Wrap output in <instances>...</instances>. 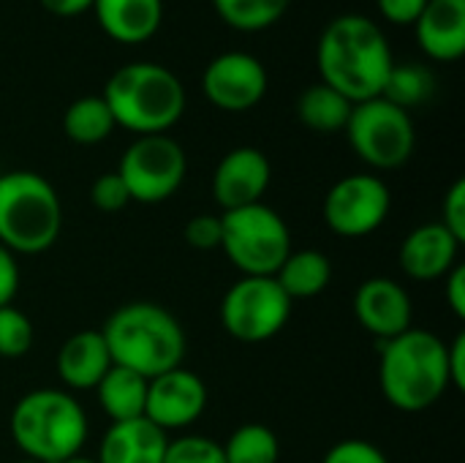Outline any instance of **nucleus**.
Wrapping results in <instances>:
<instances>
[{
    "label": "nucleus",
    "instance_id": "nucleus-18",
    "mask_svg": "<svg viewBox=\"0 0 465 463\" xmlns=\"http://www.w3.org/2000/svg\"><path fill=\"white\" fill-rule=\"evenodd\" d=\"M101 30L125 46L150 41L163 22V0H93Z\"/></svg>",
    "mask_w": 465,
    "mask_h": 463
},
{
    "label": "nucleus",
    "instance_id": "nucleus-11",
    "mask_svg": "<svg viewBox=\"0 0 465 463\" xmlns=\"http://www.w3.org/2000/svg\"><path fill=\"white\" fill-rule=\"evenodd\" d=\"M390 188L376 175H346L324 196V221L341 237H365L390 216Z\"/></svg>",
    "mask_w": 465,
    "mask_h": 463
},
{
    "label": "nucleus",
    "instance_id": "nucleus-10",
    "mask_svg": "<svg viewBox=\"0 0 465 463\" xmlns=\"http://www.w3.org/2000/svg\"><path fill=\"white\" fill-rule=\"evenodd\" d=\"M188 172L185 150L169 134L136 136L120 158L117 175L131 191L134 202L158 205L177 194Z\"/></svg>",
    "mask_w": 465,
    "mask_h": 463
},
{
    "label": "nucleus",
    "instance_id": "nucleus-34",
    "mask_svg": "<svg viewBox=\"0 0 465 463\" xmlns=\"http://www.w3.org/2000/svg\"><path fill=\"white\" fill-rule=\"evenodd\" d=\"M381 16L392 25H414L428 0H376Z\"/></svg>",
    "mask_w": 465,
    "mask_h": 463
},
{
    "label": "nucleus",
    "instance_id": "nucleus-36",
    "mask_svg": "<svg viewBox=\"0 0 465 463\" xmlns=\"http://www.w3.org/2000/svg\"><path fill=\"white\" fill-rule=\"evenodd\" d=\"M444 292H447V303L452 308V314L458 319H465V267L455 265L447 276H444Z\"/></svg>",
    "mask_w": 465,
    "mask_h": 463
},
{
    "label": "nucleus",
    "instance_id": "nucleus-33",
    "mask_svg": "<svg viewBox=\"0 0 465 463\" xmlns=\"http://www.w3.org/2000/svg\"><path fill=\"white\" fill-rule=\"evenodd\" d=\"M444 229H450L460 243L465 240V180H455L452 188L444 196V207H441V221Z\"/></svg>",
    "mask_w": 465,
    "mask_h": 463
},
{
    "label": "nucleus",
    "instance_id": "nucleus-16",
    "mask_svg": "<svg viewBox=\"0 0 465 463\" xmlns=\"http://www.w3.org/2000/svg\"><path fill=\"white\" fill-rule=\"evenodd\" d=\"M420 49L439 60L455 63L465 52V0H428L414 22Z\"/></svg>",
    "mask_w": 465,
    "mask_h": 463
},
{
    "label": "nucleus",
    "instance_id": "nucleus-19",
    "mask_svg": "<svg viewBox=\"0 0 465 463\" xmlns=\"http://www.w3.org/2000/svg\"><path fill=\"white\" fill-rule=\"evenodd\" d=\"M169 437L147 418L112 423L101 439L98 463H163Z\"/></svg>",
    "mask_w": 465,
    "mask_h": 463
},
{
    "label": "nucleus",
    "instance_id": "nucleus-4",
    "mask_svg": "<svg viewBox=\"0 0 465 463\" xmlns=\"http://www.w3.org/2000/svg\"><path fill=\"white\" fill-rule=\"evenodd\" d=\"M104 101L114 117V126L139 136L166 134L185 112V87L174 71L161 63H125L106 87Z\"/></svg>",
    "mask_w": 465,
    "mask_h": 463
},
{
    "label": "nucleus",
    "instance_id": "nucleus-6",
    "mask_svg": "<svg viewBox=\"0 0 465 463\" xmlns=\"http://www.w3.org/2000/svg\"><path fill=\"white\" fill-rule=\"evenodd\" d=\"M60 229V196L46 177L27 169L0 175V246L11 254H44Z\"/></svg>",
    "mask_w": 465,
    "mask_h": 463
},
{
    "label": "nucleus",
    "instance_id": "nucleus-3",
    "mask_svg": "<svg viewBox=\"0 0 465 463\" xmlns=\"http://www.w3.org/2000/svg\"><path fill=\"white\" fill-rule=\"evenodd\" d=\"M379 385L384 398L401 412H425L447 390V344L430 330H406L381 341Z\"/></svg>",
    "mask_w": 465,
    "mask_h": 463
},
{
    "label": "nucleus",
    "instance_id": "nucleus-37",
    "mask_svg": "<svg viewBox=\"0 0 465 463\" xmlns=\"http://www.w3.org/2000/svg\"><path fill=\"white\" fill-rule=\"evenodd\" d=\"M447 374L450 388L465 390V336L460 333L452 344H447Z\"/></svg>",
    "mask_w": 465,
    "mask_h": 463
},
{
    "label": "nucleus",
    "instance_id": "nucleus-40",
    "mask_svg": "<svg viewBox=\"0 0 465 463\" xmlns=\"http://www.w3.org/2000/svg\"><path fill=\"white\" fill-rule=\"evenodd\" d=\"M19 463H38V461H30V458H25V461H19Z\"/></svg>",
    "mask_w": 465,
    "mask_h": 463
},
{
    "label": "nucleus",
    "instance_id": "nucleus-24",
    "mask_svg": "<svg viewBox=\"0 0 465 463\" xmlns=\"http://www.w3.org/2000/svg\"><path fill=\"white\" fill-rule=\"evenodd\" d=\"M63 131L76 145H98L114 131V117L104 96H82L63 115Z\"/></svg>",
    "mask_w": 465,
    "mask_h": 463
},
{
    "label": "nucleus",
    "instance_id": "nucleus-31",
    "mask_svg": "<svg viewBox=\"0 0 465 463\" xmlns=\"http://www.w3.org/2000/svg\"><path fill=\"white\" fill-rule=\"evenodd\" d=\"M185 240L196 251H215L221 248V216H193L185 224Z\"/></svg>",
    "mask_w": 465,
    "mask_h": 463
},
{
    "label": "nucleus",
    "instance_id": "nucleus-30",
    "mask_svg": "<svg viewBox=\"0 0 465 463\" xmlns=\"http://www.w3.org/2000/svg\"><path fill=\"white\" fill-rule=\"evenodd\" d=\"M90 202L104 213H117V210H125L134 199H131V191L117 172H104L90 186Z\"/></svg>",
    "mask_w": 465,
    "mask_h": 463
},
{
    "label": "nucleus",
    "instance_id": "nucleus-27",
    "mask_svg": "<svg viewBox=\"0 0 465 463\" xmlns=\"http://www.w3.org/2000/svg\"><path fill=\"white\" fill-rule=\"evenodd\" d=\"M430 93H433V74L422 65L403 63V65H392L381 98L409 112L411 106H420L422 101H428Z\"/></svg>",
    "mask_w": 465,
    "mask_h": 463
},
{
    "label": "nucleus",
    "instance_id": "nucleus-9",
    "mask_svg": "<svg viewBox=\"0 0 465 463\" xmlns=\"http://www.w3.org/2000/svg\"><path fill=\"white\" fill-rule=\"evenodd\" d=\"M292 317V300L275 276H242L221 303L223 330L242 344L270 341Z\"/></svg>",
    "mask_w": 465,
    "mask_h": 463
},
{
    "label": "nucleus",
    "instance_id": "nucleus-13",
    "mask_svg": "<svg viewBox=\"0 0 465 463\" xmlns=\"http://www.w3.org/2000/svg\"><path fill=\"white\" fill-rule=\"evenodd\" d=\"M207 409V385L188 368H172L147 382L144 418L161 431L188 428Z\"/></svg>",
    "mask_w": 465,
    "mask_h": 463
},
{
    "label": "nucleus",
    "instance_id": "nucleus-22",
    "mask_svg": "<svg viewBox=\"0 0 465 463\" xmlns=\"http://www.w3.org/2000/svg\"><path fill=\"white\" fill-rule=\"evenodd\" d=\"M147 382L144 377L112 366L106 371V377L98 382L95 393L101 401V409L106 412V418L112 423H125V420H136L144 418V404H147Z\"/></svg>",
    "mask_w": 465,
    "mask_h": 463
},
{
    "label": "nucleus",
    "instance_id": "nucleus-29",
    "mask_svg": "<svg viewBox=\"0 0 465 463\" xmlns=\"http://www.w3.org/2000/svg\"><path fill=\"white\" fill-rule=\"evenodd\" d=\"M163 463H226L223 445L210 437H183L166 445Z\"/></svg>",
    "mask_w": 465,
    "mask_h": 463
},
{
    "label": "nucleus",
    "instance_id": "nucleus-14",
    "mask_svg": "<svg viewBox=\"0 0 465 463\" xmlns=\"http://www.w3.org/2000/svg\"><path fill=\"white\" fill-rule=\"evenodd\" d=\"M270 177H272V166L262 150L234 147L215 166L213 196L223 207V213L259 205L270 188Z\"/></svg>",
    "mask_w": 465,
    "mask_h": 463
},
{
    "label": "nucleus",
    "instance_id": "nucleus-15",
    "mask_svg": "<svg viewBox=\"0 0 465 463\" xmlns=\"http://www.w3.org/2000/svg\"><path fill=\"white\" fill-rule=\"evenodd\" d=\"M354 317L371 336L390 341L411 330V297L392 278H368L354 295Z\"/></svg>",
    "mask_w": 465,
    "mask_h": 463
},
{
    "label": "nucleus",
    "instance_id": "nucleus-23",
    "mask_svg": "<svg viewBox=\"0 0 465 463\" xmlns=\"http://www.w3.org/2000/svg\"><path fill=\"white\" fill-rule=\"evenodd\" d=\"M354 104L349 98H343L338 90L327 87L324 82L311 85L302 90L300 101H297V115L300 123L316 134H335V131H346V123L351 117Z\"/></svg>",
    "mask_w": 465,
    "mask_h": 463
},
{
    "label": "nucleus",
    "instance_id": "nucleus-28",
    "mask_svg": "<svg viewBox=\"0 0 465 463\" xmlns=\"http://www.w3.org/2000/svg\"><path fill=\"white\" fill-rule=\"evenodd\" d=\"M35 338L33 322L14 306L0 308V357L19 360L30 352Z\"/></svg>",
    "mask_w": 465,
    "mask_h": 463
},
{
    "label": "nucleus",
    "instance_id": "nucleus-5",
    "mask_svg": "<svg viewBox=\"0 0 465 463\" xmlns=\"http://www.w3.org/2000/svg\"><path fill=\"white\" fill-rule=\"evenodd\" d=\"M11 437L30 461L63 463L82 453L87 415L82 404L63 390H30L11 412Z\"/></svg>",
    "mask_w": 465,
    "mask_h": 463
},
{
    "label": "nucleus",
    "instance_id": "nucleus-8",
    "mask_svg": "<svg viewBox=\"0 0 465 463\" xmlns=\"http://www.w3.org/2000/svg\"><path fill=\"white\" fill-rule=\"evenodd\" d=\"M351 150L376 169H398L414 153V123L411 115L387 98H371L354 104L346 123Z\"/></svg>",
    "mask_w": 465,
    "mask_h": 463
},
{
    "label": "nucleus",
    "instance_id": "nucleus-26",
    "mask_svg": "<svg viewBox=\"0 0 465 463\" xmlns=\"http://www.w3.org/2000/svg\"><path fill=\"white\" fill-rule=\"evenodd\" d=\"M226 463H278L281 445L272 428L262 423L240 426L223 445Z\"/></svg>",
    "mask_w": 465,
    "mask_h": 463
},
{
    "label": "nucleus",
    "instance_id": "nucleus-21",
    "mask_svg": "<svg viewBox=\"0 0 465 463\" xmlns=\"http://www.w3.org/2000/svg\"><path fill=\"white\" fill-rule=\"evenodd\" d=\"M278 287L286 292V297L294 300H308L322 295L330 281H332V262L327 254L305 248V251H292L281 270L275 273Z\"/></svg>",
    "mask_w": 465,
    "mask_h": 463
},
{
    "label": "nucleus",
    "instance_id": "nucleus-7",
    "mask_svg": "<svg viewBox=\"0 0 465 463\" xmlns=\"http://www.w3.org/2000/svg\"><path fill=\"white\" fill-rule=\"evenodd\" d=\"M221 251L242 276H275L292 254L286 221L264 202L221 216Z\"/></svg>",
    "mask_w": 465,
    "mask_h": 463
},
{
    "label": "nucleus",
    "instance_id": "nucleus-25",
    "mask_svg": "<svg viewBox=\"0 0 465 463\" xmlns=\"http://www.w3.org/2000/svg\"><path fill=\"white\" fill-rule=\"evenodd\" d=\"M289 5L292 0H213V8L221 22L245 33H256L275 25L289 11Z\"/></svg>",
    "mask_w": 465,
    "mask_h": 463
},
{
    "label": "nucleus",
    "instance_id": "nucleus-39",
    "mask_svg": "<svg viewBox=\"0 0 465 463\" xmlns=\"http://www.w3.org/2000/svg\"><path fill=\"white\" fill-rule=\"evenodd\" d=\"M63 463H98V461H93V458H84V456H74V458H68V461H63Z\"/></svg>",
    "mask_w": 465,
    "mask_h": 463
},
{
    "label": "nucleus",
    "instance_id": "nucleus-12",
    "mask_svg": "<svg viewBox=\"0 0 465 463\" xmlns=\"http://www.w3.org/2000/svg\"><path fill=\"white\" fill-rule=\"evenodd\" d=\"M267 68L251 52H221L202 74L207 101L223 112H248L267 93Z\"/></svg>",
    "mask_w": 465,
    "mask_h": 463
},
{
    "label": "nucleus",
    "instance_id": "nucleus-35",
    "mask_svg": "<svg viewBox=\"0 0 465 463\" xmlns=\"http://www.w3.org/2000/svg\"><path fill=\"white\" fill-rule=\"evenodd\" d=\"M16 289H19V267H16V259H14V254L5 246H0V308L14 303Z\"/></svg>",
    "mask_w": 465,
    "mask_h": 463
},
{
    "label": "nucleus",
    "instance_id": "nucleus-17",
    "mask_svg": "<svg viewBox=\"0 0 465 463\" xmlns=\"http://www.w3.org/2000/svg\"><path fill=\"white\" fill-rule=\"evenodd\" d=\"M460 240L441 224H425L409 232L401 246V267L414 281L444 278L458 265Z\"/></svg>",
    "mask_w": 465,
    "mask_h": 463
},
{
    "label": "nucleus",
    "instance_id": "nucleus-2",
    "mask_svg": "<svg viewBox=\"0 0 465 463\" xmlns=\"http://www.w3.org/2000/svg\"><path fill=\"white\" fill-rule=\"evenodd\" d=\"M112 363L144 379H155L183 366L185 330L174 314L155 303H128L117 308L101 330Z\"/></svg>",
    "mask_w": 465,
    "mask_h": 463
},
{
    "label": "nucleus",
    "instance_id": "nucleus-32",
    "mask_svg": "<svg viewBox=\"0 0 465 463\" xmlns=\"http://www.w3.org/2000/svg\"><path fill=\"white\" fill-rule=\"evenodd\" d=\"M322 463H390V461H387V456H384L376 445H371V442H365V439H343V442H338V445L324 456V461Z\"/></svg>",
    "mask_w": 465,
    "mask_h": 463
},
{
    "label": "nucleus",
    "instance_id": "nucleus-20",
    "mask_svg": "<svg viewBox=\"0 0 465 463\" xmlns=\"http://www.w3.org/2000/svg\"><path fill=\"white\" fill-rule=\"evenodd\" d=\"M112 366L101 330L74 333L57 352V374L71 390H95Z\"/></svg>",
    "mask_w": 465,
    "mask_h": 463
},
{
    "label": "nucleus",
    "instance_id": "nucleus-1",
    "mask_svg": "<svg viewBox=\"0 0 465 463\" xmlns=\"http://www.w3.org/2000/svg\"><path fill=\"white\" fill-rule=\"evenodd\" d=\"M322 82L351 104L379 98L395 65L384 30L365 14L335 16L316 49Z\"/></svg>",
    "mask_w": 465,
    "mask_h": 463
},
{
    "label": "nucleus",
    "instance_id": "nucleus-38",
    "mask_svg": "<svg viewBox=\"0 0 465 463\" xmlns=\"http://www.w3.org/2000/svg\"><path fill=\"white\" fill-rule=\"evenodd\" d=\"M38 3L44 5V11H49L60 19H71V16H79L93 8V0H38Z\"/></svg>",
    "mask_w": 465,
    "mask_h": 463
}]
</instances>
